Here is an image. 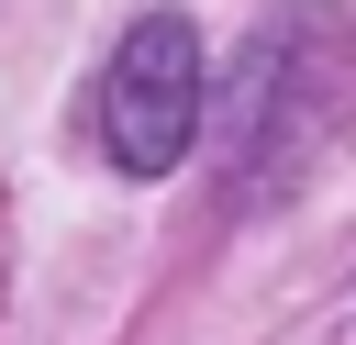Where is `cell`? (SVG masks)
I'll return each mask as SVG.
<instances>
[{"mask_svg":"<svg viewBox=\"0 0 356 345\" xmlns=\"http://www.w3.org/2000/svg\"><path fill=\"white\" fill-rule=\"evenodd\" d=\"M334 67H345V11H334V0H278V11L245 33V56H234V78H222V167H234V189H256V178L323 122Z\"/></svg>","mask_w":356,"mask_h":345,"instance_id":"cell-1","label":"cell"},{"mask_svg":"<svg viewBox=\"0 0 356 345\" xmlns=\"http://www.w3.org/2000/svg\"><path fill=\"white\" fill-rule=\"evenodd\" d=\"M200 100H211V78H200L189 11H145L100 67V156L122 178H167L200 145Z\"/></svg>","mask_w":356,"mask_h":345,"instance_id":"cell-2","label":"cell"}]
</instances>
